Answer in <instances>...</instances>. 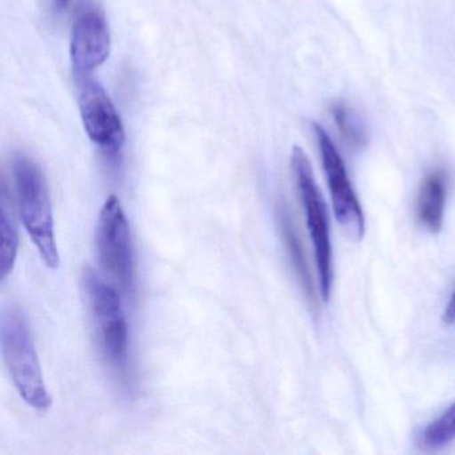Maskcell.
<instances>
[{
	"mask_svg": "<svg viewBox=\"0 0 455 455\" xmlns=\"http://www.w3.org/2000/svg\"><path fill=\"white\" fill-rule=\"evenodd\" d=\"M276 218H278L282 238H283L284 246H286L287 252H289L290 260H291L292 268H294L298 282H299L308 303L313 307H316L318 299H316L313 274H311L310 266H308L307 258H306L302 241H300L297 228H295L294 222H292L289 207H287L284 202H281L278 207H276Z\"/></svg>",
	"mask_w": 455,
	"mask_h": 455,
	"instance_id": "30bf717a",
	"label": "cell"
},
{
	"mask_svg": "<svg viewBox=\"0 0 455 455\" xmlns=\"http://www.w3.org/2000/svg\"><path fill=\"white\" fill-rule=\"evenodd\" d=\"M442 321L446 324H455V290L452 291L449 302H447L443 315H442Z\"/></svg>",
	"mask_w": 455,
	"mask_h": 455,
	"instance_id": "5bb4252c",
	"label": "cell"
},
{
	"mask_svg": "<svg viewBox=\"0 0 455 455\" xmlns=\"http://www.w3.org/2000/svg\"><path fill=\"white\" fill-rule=\"evenodd\" d=\"M55 4L60 9H66L70 4V0H55Z\"/></svg>",
	"mask_w": 455,
	"mask_h": 455,
	"instance_id": "9a60e30c",
	"label": "cell"
},
{
	"mask_svg": "<svg viewBox=\"0 0 455 455\" xmlns=\"http://www.w3.org/2000/svg\"><path fill=\"white\" fill-rule=\"evenodd\" d=\"M455 439V402H452L433 422L428 423L419 435V444L425 450L436 451Z\"/></svg>",
	"mask_w": 455,
	"mask_h": 455,
	"instance_id": "7c38bea8",
	"label": "cell"
},
{
	"mask_svg": "<svg viewBox=\"0 0 455 455\" xmlns=\"http://www.w3.org/2000/svg\"><path fill=\"white\" fill-rule=\"evenodd\" d=\"M98 259L103 270L126 292H134L137 283L134 246L130 223L118 196L106 199L95 231Z\"/></svg>",
	"mask_w": 455,
	"mask_h": 455,
	"instance_id": "5b68a950",
	"label": "cell"
},
{
	"mask_svg": "<svg viewBox=\"0 0 455 455\" xmlns=\"http://www.w3.org/2000/svg\"><path fill=\"white\" fill-rule=\"evenodd\" d=\"M0 230H2L0 274H2V281L4 282L7 276L14 270L18 257V247H20L18 228L17 225H15L12 204H9L7 188L4 185V188H2V220H0Z\"/></svg>",
	"mask_w": 455,
	"mask_h": 455,
	"instance_id": "8fae6325",
	"label": "cell"
},
{
	"mask_svg": "<svg viewBox=\"0 0 455 455\" xmlns=\"http://www.w3.org/2000/svg\"><path fill=\"white\" fill-rule=\"evenodd\" d=\"M2 353L12 383L20 395L34 409H49L52 396L42 374L41 362L28 321L17 307H4L0 322Z\"/></svg>",
	"mask_w": 455,
	"mask_h": 455,
	"instance_id": "7a4b0ae2",
	"label": "cell"
},
{
	"mask_svg": "<svg viewBox=\"0 0 455 455\" xmlns=\"http://www.w3.org/2000/svg\"><path fill=\"white\" fill-rule=\"evenodd\" d=\"M78 78L79 110L87 135L108 156H118L124 148V127L113 100L89 76Z\"/></svg>",
	"mask_w": 455,
	"mask_h": 455,
	"instance_id": "52a82bcc",
	"label": "cell"
},
{
	"mask_svg": "<svg viewBox=\"0 0 455 455\" xmlns=\"http://www.w3.org/2000/svg\"><path fill=\"white\" fill-rule=\"evenodd\" d=\"M332 118L343 140L354 148L366 145V132L363 124L355 113L346 103L337 102L331 106Z\"/></svg>",
	"mask_w": 455,
	"mask_h": 455,
	"instance_id": "4fadbf2b",
	"label": "cell"
},
{
	"mask_svg": "<svg viewBox=\"0 0 455 455\" xmlns=\"http://www.w3.org/2000/svg\"><path fill=\"white\" fill-rule=\"evenodd\" d=\"M313 129L318 140L322 164L329 182L335 218L346 235L359 242L363 238L366 231L364 214L358 196L348 180L345 162L332 140H330L329 134L319 124H313Z\"/></svg>",
	"mask_w": 455,
	"mask_h": 455,
	"instance_id": "8992f818",
	"label": "cell"
},
{
	"mask_svg": "<svg viewBox=\"0 0 455 455\" xmlns=\"http://www.w3.org/2000/svg\"><path fill=\"white\" fill-rule=\"evenodd\" d=\"M291 169L300 202L305 209L308 234L313 242L316 268H318L319 291H321L322 299L329 302L332 282H334L329 212L314 178L310 161L305 151L298 146L292 148Z\"/></svg>",
	"mask_w": 455,
	"mask_h": 455,
	"instance_id": "277c9868",
	"label": "cell"
},
{
	"mask_svg": "<svg viewBox=\"0 0 455 455\" xmlns=\"http://www.w3.org/2000/svg\"><path fill=\"white\" fill-rule=\"evenodd\" d=\"M20 214L26 231L36 244L44 265L60 266V250L55 238L52 198L46 177L30 156H17L12 162Z\"/></svg>",
	"mask_w": 455,
	"mask_h": 455,
	"instance_id": "6da1fadb",
	"label": "cell"
},
{
	"mask_svg": "<svg viewBox=\"0 0 455 455\" xmlns=\"http://www.w3.org/2000/svg\"><path fill=\"white\" fill-rule=\"evenodd\" d=\"M447 175L443 170H434L423 180L415 202L418 223L431 234L442 230L447 201Z\"/></svg>",
	"mask_w": 455,
	"mask_h": 455,
	"instance_id": "9c48e42d",
	"label": "cell"
},
{
	"mask_svg": "<svg viewBox=\"0 0 455 455\" xmlns=\"http://www.w3.org/2000/svg\"><path fill=\"white\" fill-rule=\"evenodd\" d=\"M70 50L78 76H89L108 60L111 50L110 31L100 7L82 4L74 20Z\"/></svg>",
	"mask_w": 455,
	"mask_h": 455,
	"instance_id": "ba28073f",
	"label": "cell"
},
{
	"mask_svg": "<svg viewBox=\"0 0 455 455\" xmlns=\"http://www.w3.org/2000/svg\"><path fill=\"white\" fill-rule=\"evenodd\" d=\"M82 287L103 358L116 371H126L129 362V324L118 290L90 267L84 268Z\"/></svg>",
	"mask_w": 455,
	"mask_h": 455,
	"instance_id": "3957f363",
	"label": "cell"
}]
</instances>
